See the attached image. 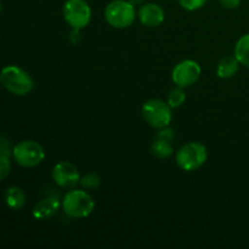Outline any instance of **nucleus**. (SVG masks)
I'll use <instances>...</instances> for the list:
<instances>
[{
	"label": "nucleus",
	"mask_w": 249,
	"mask_h": 249,
	"mask_svg": "<svg viewBox=\"0 0 249 249\" xmlns=\"http://www.w3.org/2000/svg\"><path fill=\"white\" fill-rule=\"evenodd\" d=\"M138 17L141 24L146 27H158L164 22L165 12L160 5L156 2H146L141 5L138 11Z\"/></svg>",
	"instance_id": "nucleus-10"
},
{
	"label": "nucleus",
	"mask_w": 249,
	"mask_h": 249,
	"mask_svg": "<svg viewBox=\"0 0 249 249\" xmlns=\"http://www.w3.org/2000/svg\"><path fill=\"white\" fill-rule=\"evenodd\" d=\"M66 215L73 219L88 218L95 209V201L87 191L71 189L61 202Z\"/></svg>",
	"instance_id": "nucleus-2"
},
{
	"label": "nucleus",
	"mask_w": 249,
	"mask_h": 249,
	"mask_svg": "<svg viewBox=\"0 0 249 249\" xmlns=\"http://www.w3.org/2000/svg\"><path fill=\"white\" fill-rule=\"evenodd\" d=\"M151 153L155 157L160 158V160H167V158L172 157L174 153V148H173L172 141L165 140V139L157 138L156 136L153 142L151 143Z\"/></svg>",
	"instance_id": "nucleus-14"
},
{
	"label": "nucleus",
	"mask_w": 249,
	"mask_h": 249,
	"mask_svg": "<svg viewBox=\"0 0 249 249\" xmlns=\"http://www.w3.org/2000/svg\"><path fill=\"white\" fill-rule=\"evenodd\" d=\"M208 158V151L203 143L191 141L185 143L175 153V162L184 172H195L203 167Z\"/></svg>",
	"instance_id": "nucleus-3"
},
{
	"label": "nucleus",
	"mask_w": 249,
	"mask_h": 249,
	"mask_svg": "<svg viewBox=\"0 0 249 249\" xmlns=\"http://www.w3.org/2000/svg\"><path fill=\"white\" fill-rule=\"evenodd\" d=\"M51 177L57 186L67 190L74 189L80 181V174L78 168L73 163L66 162V160L58 162L57 164L53 165Z\"/></svg>",
	"instance_id": "nucleus-9"
},
{
	"label": "nucleus",
	"mask_w": 249,
	"mask_h": 249,
	"mask_svg": "<svg viewBox=\"0 0 249 249\" xmlns=\"http://www.w3.org/2000/svg\"><path fill=\"white\" fill-rule=\"evenodd\" d=\"M172 107L167 101L160 99H151L143 104L141 108L143 119L150 126L155 129H163L170 125L173 119Z\"/></svg>",
	"instance_id": "nucleus-5"
},
{
	"label": "nucleus",
	"mask_w": 249,
	"mask_h": 249,
	"mask_svg": "<svg viewBox=\"0 0 249 249\" xmlns=\"http://www.w3.org/2000/svg\"><path fill=\"white\" fill-rule=\"evenodd\" d=\"M242 0H219V4L226 10H236L240 7Z\"/></svg>",
	"instance_id": "nucleus-20"
},
{
	"label": "nucleus",
	"mask_w": 249,
	"mask_h": 249,
	"mask_svg": "<svg viewBox=\"0 0 249 249\" xmlns=\"http://www.w3.org/2000/svg\"><path fill=\"white\" fill-rule=\"evenodd\" d=\"M185 101H186V92H185L184 88H174L167 95V102L172 108H178V107L182 106Z\"/></svg>",
	"instance_id": "nucleus-16"
},
{
	"label": "nucleus",
	"mask_w": 249,
	"mask_h": 249,
	"mask_svg": "<svg viewBox=\"0 0 249 249\" xmlns=\"http://www.w3.org/2000/svg\"><path fill=\"white\" fill-rule=\"evenodd\" d=\"M208 0H178L180 6L186 11H197L207 4Z\"/></svg>",
	"instance_id": "nucleus-18"
},
{
	"label": "nucleus",
	"mask_w": 249,
	"mask_h": 249,
	"mask_svg": "<svg viewBox=\"0 0 249 249\" xmlns=\"http://www.w3.org/2000/svg\"><path fill=\"white\" fill-rule=\"evenodd\" d=\"M14 160L23 168H34L45 160V150L34 140H23L12 148Z\"/></svg>",
	"instance_id": "nucleus-6"
},
{
	"label": "nucleus",
	"mask_w": 249,
	"mask_h": 249,
	"mask_svg": "<svg viewBox=\"0 0 249 249\" xmlns=\"http://www.w3.org/2000/svg\"><path fill=\"white\" fill-rule=\"evenodd\" d=\"M202 67L197 61L184 60L177 63L172 71V80L177 87L189 88L201 78Z\"/></svg>",
	"instance_id": "nucleus-8"
},
{
	"label": "nucleus",
	"mask_w": 249,
	"mask_h": 249,
	"mask_svg": "<svg viewBox=\"0 0 249 249\" xmlns=\"http://www.w3.org/2000/svg\"><path fill=\"white\" fill-rule=\"evenodd\" d=\"M60 201L55 197H46L39 201L33 208V216L36 220H48L55 216L60 209Z\"/></svg>",
	"instance_id": "nucleus-11"
},
{
	"label": "nucleus",
	"mask_w": 249,
	"mask_h": 249,
	"mask_svg": "<svg viewBox=\"0 0 249 249\" xmlns=\"http://www.w3.org/2000/svg\"><path fill=\"white\" fill-rule=\"evenodd\" d=\"M1 10H2V5H1V1H0V14H1Z\"/></svg>",
	"instance_id": "nucleus-22"
},
{
	"label": "nucleus",
	"mask_w": 249,
	"mask_h": 249,
	"mask_svg": "<svg viewBox=\"0 0 249 249\" xmlns=\"http://www.w3.org/2000/svg\"><path fill=\"white\" fill-rule=\"evenodd\" d=\"M135 5L129 0H112L105 9V19L111 27L124 29L130 27L135 22Z\"/></svg>",
	"instance_id": "nucleus-4"
},
{
	"label": "nucleus",
	"mask_w": 249,
	"mask_h": 249,
	"mask_svg": "<svg viewBox=\"0 0 249 249\" xmlns=\"http://www.w3.org/2000/svg\"><path fill=\"white\" fill-rule=\"evenodd\" d=\"M233 55L240 61L241 66L249 68V33L243 34L235 44Z\"/></svg>",
	"instance_id": "nucleus-15"
},
{
	"label": "nucleus",
	"mask_w": 249,
	"mask_h": 249,
	"mask_svg": "<svg viewBox=\"0 0 249 249\" xmlns=\"http://www.w3.org/2000/svg\"><path fill=\"white\" fill-rule=\"evenodd\" d=\"M101 182L102 180L99 175L95 174V173H89V174H85L84 177H80L79 184L82 185L83 189L94 190L100 187Z\"/></svg>",
	"instance_id": "nucleus-17"
},
{
	"label": "nucleus",
	"mask_w": 249,
	"mask_h": 249,
	"mask_svg": "<svg viewBox=\"0 0 249 249\" xmlns=\"http://www.w3.org/2000/svg\"><path fill=\"white\" fill-rule=\"evenodd\" d=\"M129 1L133 2L134 5H138V4H140V2H142V0H129Z\"/></svg>",
	"instance_id": "nucleus-21"
},
{
	"label": "nucleus",
	"mask_w": 249,
	"mask_h": 249,
	"mask_svg": "<svg viewBox=\"0 0 249 249\" xmlns=\"http://www.w3.org/2000/svg\"><path fill=\"white\" fill-rule=\"evenodd\" d=\"M0 84L16 96L28 95L34 89V80L31 74L15 65H9L0 71Z\"/></svg>",
	"instance_id": "nucleus-1"
},
{
	"label": "nucleus",
	"mask_w": 249,
	"mask_h": 249,
	"mask_svg": "<svg viewBox=\"0 0 249 249\" xmlns=\"http://www.w3.org/2000/svg\"><path fill=\"white\" fill-rule=\"evenodd\" d=\"M65 21L72 29H83L91 21V7L87 0H66L62 6Z\"/></svg>",
	"instance_id": "nucleus-7"
},
{
	"label": "nucleus",
	"mask_w": 249,
	"mask_h": 249,
	"mask_svg": "<svg viewBox=\"0 0 249 249\" xmlns=\"http://www.w3.org/2000/svg\"><path fill=\"white\" fill-rule=\"evenodd\" d=\"M240 61L236 58L235 55L225 56L216 65V75L220 79H230L237 74V72L240 71Z\"/></svg>",
	"instance_id": "nucleus-12"
},
{
	"label": "nucleus",
	"mask_w": 249,
	"mask_h": 249,
	"mask_svg": "<svg viewBox=\"0 0 249 249\" xmlns=\"http://www.w3.org/2000/svg\"><path fill=\"white\" fill-rule=\"evenodd\" d=\"M26 194L18 186H10L5 192V202L9 208L14 211H19L26 204Z\"/></svg>",
	"instance_id": "nucleus-13"
},
{
	"label": "nucleus",
	"mask_w": 249,
	"mask_h": 249,
	"mask_svg": "<svg viewBox=\"0 0 249 249\" xmlns=\"http://www.w3.org/2000/svg\"><path fill=\"white\" fill-rule=\"evenodd\" d=\"M11 172V160L10 156L0 155V181L6 179Z\"/></svg>",
	"instance_id": "nucleus-19"
}]
</instances>
